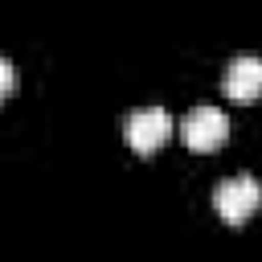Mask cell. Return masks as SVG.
Wrapping results in <instances>:
<instances>
[{
	"label": "cell",
	"mask_w": 262,
	"mask_h": 262,
	"mask_svg": "<svg viewBox=\"0 0 262 262\" xmlns=\"http://www.w3.org/2000/svg\"><path fill=\"white\" fill-rule=\"evenodd\" d=\"M213 209H217L221 221L242 225V221H250L262 209V184L254 176H246V172L242 176H229V180H221L213 188Z\"/></svg>",
	"instance_id": "cell-2"
},
{
	"label": "cell",
	"mask_w": 262,
	"mask_h": 262,
	"mask_svg": "<svg viewBox=\"0 0 262 262\" xmlns=\"http://www.w3.org/2000/svg\"><path fill=\"white\" fill-rule=\"evenodd\" d=\"M172 135H176V119H172L164 106L131 111V115H127V123H123V139H127V147H131V151H139V156L160 151Z\"/></svg>",
	"instance_id": "cell-1"
},
{
	"label": "cell",
	"mask_w": 262,
	"mask_h": 262,
	"mask_svg": "<svg viewBox=\"0 0 262 262\" xmlns=\"http://www.w3.org/2000/svg\"><path fill=\"white\" fill-rule=\"evenodd\" d=\"M180 139L188 151H217L225 139H229V119L217 111V106H192L184 119H180Z\"/></svg>",
	"instance_id": "cell-3"
},
{
	"label": "cell",
	"mask_w": 262,
	"mask_h": 262,
	"mask_svg": "<svg viewBox=\"0 0 262 262\" xmlns=\"http://www.w3.org/2000/svg\"><path fill=\"white\" fill-rule=\"evenodd\" d=\"M221 94L229 102H254V98H262V57L237 53L225 66V74H221Z\"/></svg>",
	"instance_id": "cell-4"
},
{
	"label": "cell",
	"mask_w": 262,
	"mask_h": 262,
	"mask_svg": "<svg viewBox=\"0 0 262 262\" xmlns=\"http://www.w3.org/2000/svg\"><path fill=\"white\" fill-rule=\"evenodd\" d=\"M12 86H16V70H12L8 57H0V102L12 94Z\"/></svg>",
	"instance_id": "cell-5"
}]
</instances>
